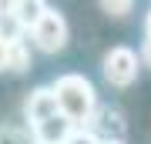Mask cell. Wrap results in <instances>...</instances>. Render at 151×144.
Masks as SVG:
<instances>
[{"label":"cell","instance_id":"obj_1","mask_svg":"<svg viewBox=\"0 0 151 144\" xmlns=\"http://www.w3.org/2000/svg\"><path fill=\"white\" fill-rule=\"evenodd\" d=\"M50 94L57 101V114L64 121H70L74 128H84L87 121H94L97 94H94V84L84 74H60L50 84Z\"/></svg>","mask_w":151,"mask_h":144},{"label":"cell","instance_id":"obj_2","mask_svg":"<svg viewBox=\"0 0 151 144\" xmlns=\"http://www.w3.org/2000/svg\"><path fill=\"white\" fill-rule=\"evenodd\" d=\"M30 37L37 44V50H44V54L64 50V44H67V20H64V14H57V10L47 7V14L30 27Z\"/></svg>","mask_w":151,"mask_h":144},{"label":"cell","instance_id":"obj_3","mask_svg":"<svg viewBox=\"0 0 151 144\" xmlns=\"http://www.w3.org/2000/svg\"><path fill=\"white\" fill-rule=\"evenodd\" d=\"M104 77L111 87H131L138 80V54L131 47H111L104 54Z\"/></svg>","mask_w":151,"mask_h":144},{"label":"cell","instance_id":"obj_4","mask_svg":"<svg viewBox=\"0 0 151 144\" xmlns=\"http://www.w3.org/2000/svg\"><path fill=\"white\" fill-rule=\"evenodd\" d=\"M54 114H57V101H54V94H50V87H37V91L27 97V104H24V117H27L30 128L50 121Z\"/></svg>","mask_w":151,"mask_h":144},{"label":"cell","instance_id":"obj_5","mask_svg":"<svg viewBox=\"0 0 151 144\" xmlns=\"http://www.w3.org/2000/svg\"><path fill=\"white\" fill-rule=\"evenodd\" d=\"M70 131H74V124L64 121L60 114H54L50 121H44V124L34 128V138H37V144H64V138Z\"/></svg>","mask_w":151,"mask_h":144},{"label":"cell","instance_id":"obj_6","mask_svg":"<svg viewBox=\"0 0 151 144\" xmlns=\"http://www.w3.org/2000/svg\"><path fill=\"white\" fill-rule=\"evenodd\" d=\"M7 10L14 14V20L20 24L24 34H30V27L47 14V4H40V0H20V4H7Z\"/></svg>","mask_w":151,"mask_h":144},{"label":"cell","instance_id":"obj_7","mask_svg":"<svg viewBox=\"0 0 151 144\" xmlns=\"http://www.w3.org/2000/svg\"><path fill=\"white\" fill-rule=\"evenodd\" d=\"M7 70H14V74L30 70V47L24 44V37L7 44Z\"/></svg>","mask_w":151,"mask_h":144},{"label":"cell","instance_id":"obj_8","mask_svg":"<svg viewBox=\"0 0 151 144\" xmlns=\"http://www.w3.org/2000/svg\"><path fill=\"white\" fill-rule=\"evenodd\" d=\"M64 144H101V141H97L94 131H87V128H74V131L64 138Z\"/></svg>","mask_w":151,"mask_h":144},{"label":"cell","instance_id":"obj_9","mask_svg":"<svg viewBox=\"0 0 151 144\" xmlns=\"http://www.w3.org/2000/svg\"><path fill=\"white\" fill-rule=\"evenodd\" d=\"M101 10H108L111 17H128V14H131V0H114V4H111V0H104Z\"/></svg>","mask_w":151,"mask_h":144},{"label":"cell","instance_id":"obj_10","mask_svg":"<svg viewBox=\"0 0 151 144\" xmlns=\"http://www.w3.org/2000/svg\"><path fill=\"white\" fill-rule=\"evenodd\" d=\"M0 144H30V138L24 131H10L7 128V131H0Z\"/></svg>","mask_w":151,"mask_h":144},{"label":"cell","instance_id":"obj_11","mask_svg":"<svg viewBox=\"0 0 151 144\" xmlns=\"http://www.w3.org/2000/svg\"><path fill=\"white\" fill-rule=\"evenodd\" d=\"M0 70H7V40H0Z\"/></svg>","mask_w":151,"mask_h":144},{"label":"cell","instance_id":"obj_12","mask_svg":"<svg viewBox=\"0 0 151 144\" xmlns=\"http://www.w3.org/2000/svg\"><path fill=\"white\" fill-rule=\"evenodd\" d=\"M141 60L151 67V40H145V50H141Z\"/></svg>","mask_w":151,"mask_h":144},{"label":"cell","instance_id":"obj_13","mask_svg":"<svg viewBox=\"0 0 151 144\" xmlns=\"http://www.w3.org/2000/svg\"><path fill=\"white\" fill-rule=\"evenodd\" d=\"M145 30H148V40H151V14H148V24H145Z\"/></svg>","mask_w":151,"mask_h":144},{"label":"cell","instance_id":"obj_14","mask_svg":"<svg viewBox=\"0 0 151 144\" xmlns=\"http://www.w3.org/2000/svg\"><path fill=\"white\" fill-rule=\"evenodd\" d=\"M101 144H124L121 138H111V141H101Z\"/></svg>","mask_w":151,"mask_h":144},{"label":"cell","instance_id":"obj_15","mask_svg":"<svg viewBox=\"0 0 151 144\" xmlns=\"http://www.w3.org/2000/svg\"><path fill=\"white\" fill-rule=\"evenodd\" d=\"M0 10H4V4H0Z\"/></svg>","mask_w":151,"mask_h":144}]
</instances>
